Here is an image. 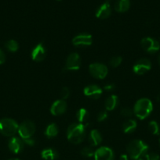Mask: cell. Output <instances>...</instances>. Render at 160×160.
I'll use <instances>...</instances> for the list:
<instances>
[{
  "label": "cell",
  "instance_id": "cell-2",
  "mask_svg": "<svg viewBox=\"0 0 160 160\" xmlns=\"http://www.w3.org/2000/svg\"><path fill=\"white\" fill-rule=\"evenodd\" d=\"M133 113L140 120L147 118L153 110V104L152 101L147 98H143L137 100L133 107Z\"/></svg>",
  "mask_w": 160,
  "mask_h": 160
},
{
  "label": "cell",
  "instance_id": "cell-14",
  "mask_svg": "<svg viewBox=\"0 0 160 160\" xmlns=\"http://www.w3.org/2000/svg\"><path fill=\"white\" fill-rule=\"evenodd\" d=\"M67 108V103L64 100H56L52 104L51 107H50V112L53 116H61L66 112Z\"/></svg>",
  "mask_w": 160,
  "mask_h": 160
},
{
  "label": "cell",
  "instance_id": "cell-41",
  "mask_svg": "<svg viewBox=\"0 0 160 160\" xmlns=\"http://www.w3.org/2000/svg\"><path fill=\"white\" fill-rule=\"evenodd\" d=\"M59 1H60V0H59Z\"/></svg>",
  "mask_w": 160,
  "mask_h": 160
},
{
  "label": "cell",
  "instance_id": "cell-22",
  "mask_svg": "<svg viewBox=\"0 0 160 160\" xmlns=\"http://www.w3.org/2000/svg\"><path fill=\"white\" fill-rule=\"evenodd\" d=\"M136 128V122L134 120H126L125 123L122 125V131L125 134H130V133L133 132L135 129Z\"/></svg>",
  "mask_w": 160,
  "mask_h": 160
},
{
  "label": "cell",
  "instance_id": "cell-7",
  "mask_svg": "<svg viewBox=\"0 0 160 160\" xmlns=\"http://www.w3.org/2000/svg\"><path fill=\"white\" fill-rule=\"evenodd\" d=\"M141 46L148 53H155L160 49V43L155 39L150 37L144 38L141 41Z\"/></svg>",
  "mask_w": 160,
  "mask_h": 160
},
{
  "label": "cell",
  "instance_id": "cell-34",
  "mask_svg": "<svg viewBox=\"0 0 160 160\" xmlns=\"http://www.w3.org/2000/svg\"><path fill=\"white\" fill-rule=\"evenodd\" d=\"M115 88V85L113 84H106V85L104 87V89L106 91H108V92H111V91H113Z\"/></svg>",
  "mask_w": 160,
  "mask_h": 160
},
{
  "label": "cell",
  "instance_id": "cell-23",
  "mask_svg": "<svg viewBox=\"0 0 160 160\" xmlns=\"http://www.w3.org/2000/svg\"><path fill=\"white\" fill-rule=\"evenodd\" d=\"M58 134V128L55 123H50L47 126L45 131V135L49 138L56 137Z\"/></svg>",
  "mask_w": 160,
  "mask_h": 160
},
{
  "label": "cell",
  "instance_id": "cell-12",
  "mask_svg": "<svg viewBox=\"0 0 160 160\" xmlns=\"http://www.w3.org/2000/svg\"><path fill=\"white\" fill-rule=\"evenodd\" d=\"M8 147L10 152H12L14 154H18L21 152L24 147V141L20 138L18 137H12L9 141L8 143Z\"/></svg>",
  "mask_w": 160,
  "mask_h": 160
},
{
  "label": "cell",
  "instance_id": "cell-28",
  "mask_svg": "<svg viewBox=\"0 0 160 160\" xmlns=\"http://www.w3.org/2000/svg\"><path fill=\"white\" fill-rule=\"evenodd\" d=\"M133 114V110L129 107H125L121 110V115L124 117H131Z\"/></svg>",
  "mask_w": 160,
  "mask_h": 160
},
{
  "label": "cell",
  "instance_id": "cell-5",
  "mask_svg": "<svg viewBox=\"0 0 160 160\" xmlns=\"http://www.w3.org/2000/svg\"><path fill=\"white\" fill-rule=\"evenodd\" d=\"M18 134L21 139L31 138L35 132V125L31 120H25L22 122L18 128Z\"/></svg>",
  "mask_w": 160,
  "mask_h": 160
},
{
  "label": "cell",
  "instance_id": "cell-29",
  "mask_svg": "<svg viewBox=\"0 0 160 160\" xmlns=\"http://www.w3.org/2000/svg\"><path fill=\"white\" fill-rule=\"evenodd\" d=\"M70 95V90L67 87H64L62 89H61V97L62 98V100L67 99V98Z\"/></svg>",
  "mask_w": 160,
  "mask_h": 160
},
{
  "label": "cell",
  "instance_id": "cell-35",
  "mask_svg": "<svg viewBox=\"0 0 160 160\" xmlns=\"http://www.w3.org/2000/svg\"><path fill=\"white\" fill-rule=\"evenodd\" d=\"M120 160H128V156L127 155H122L120 156Z\"/></svg>",
  "mask_w": 160,
  "mask_h": 160
},
{
  "label": "cell",
  "instance_id": "cell-19",
  "mask_svg": "<svg viewBox=\"0 0 160 160\" xmlns=\"http://www.w3.org/2000/svg\"><path fill=\"white\" fill-rule=\"evenodd\" d=\"M130 7V0H117L115 4V9L119 12H126Z\"/></svg>",
  "mask_w": 160,
  "mask_h": 160
},
{
  "label": "cell",
  "instance_id": "cell-21",
  "mask_svg": "<svg viewBox=\"0 0 160 160\" xmlns=\"http://www.w3.org/2000/svg\"><path fill=\"white\" fill-rule=\"evenodd\" d=\"M76 118L79 123L87 124V122L89 119V112H88L86 109H84V108H82V109H80L77 112Z\"/></svg>",
  "mask_w": 160,
  "mask_h": 160
},
{
  "label": "cell",
  "instance_id": "cell-33",
  "mask_svg": "<svg viewBox=\"0 0 160 160\" xmlns=\"http://www.w3.org/2000/svg\"><path fill=\"white\" fill-rule=\"evenodd\" d=\"M6 61V55H5L4 52L0 48V65L3 64Z\"/></svg>",
  "mask_w": 160,
  "mask_h": 160
},
{
  "label": "cell",
  "instance_id": "cell-13",
  "mask_svg": "<svg viewBox=\"0 0 160 160\" xmlns=\"http://www.w3.org/2000/svg\"><path fill=\"white\" fill-rule=\"evenodd\" d=\"M83 93L88 98H90L92 99H98L101 96L103 91L99 86L96 84H90V85L86 86L83 90Z\"/></svg>",
  "mask_w": 160,
  "mask_h": 160
},
{
  "label": "cell",
  "instance_id": "cell-4",
  "mask_svg": "<svg viewBox=\"0 0 160 160\" xmlns=\"http://www.w3.org/2000/svg\"><path fill=\"white\" fill-rule=\"evenodd\" d=\"M19 125L14 120L3 118L0 120V133L6 137H13L18 131Z\"/></svg>",
  "mask_w": 160,
  "mask_h": 160
},
{
  "label": "cell",
  "instance_id": "cell-10",
  "mask_svg": "<svg viewBox=\"0 0 160 160\" xmlns=\"http://www.w3.org/2000/svg\"><path fill=\"white\" fill-rule=\"evenodd\" d=\"M95 160H114L115 155L112 149L109 147L102 146L97 149L94 152Z\"/></svg>",
  "mask_w": 160,
  "mask_h": 160
},
{
  "label": "cell",
  "instance_id": "cell-26",
  "mask_svg": "<svg viewBox=\"0 0 160 160\" xmlns=\"http://www.w3.org/2000/svg\"><path fill=\"white\" fill-rule=\"evenodd\" d=\"M122 62V58L121 56H116L114 57L111 58L109 61V64L111 67H112L113 68H116V67H119Z\"/></svg>",
  "mask_w": 160,
  "mask_h": 160
},
{
  "label": "cell",
  "instance_id": "cell-39",
  "mask_svg": "<svg viewBox=\"0 0 160 160\" xmlns=\"http://www.w3.org/2000/svg\"><path fill=\"white\" fill-rule=\"evenodd\" d=\"M9 160H20V159H11Z\"/></svg>",
  "mask_w": 160,
  "mask_h": 160
},
{
  "label": "cell",
  "instance_id": "cell-30",
  "mask_svg": "<svg viewBox=\"0 0 160 160\" xmlns=\"http://www.w3.org/2000/svg\"><path fill=\"white\" fill-rule=\"evenodd\" d=\"M146 160H160V156L155 152L147 153L145 155Z\"/></svg>",
  "mask_w": 160,
  "mask_h": 160
},
{
  "label": "cell",
  "instance_id": "cell-9",
  "mask_svg": "<svg viewBox=\"0 0 160 160\" xmlns=\"http://www.w3.org/2000/svg\"><path fill=\"white\" fill-rule=\"evenodd\" d=\"M151 68H152L151 61L146 58H142V59H140L139 60L135 62L133 67V70L136 74L143 75L147 73V71H149Z\"/></svg>",
  "mask_w": 160,
  "mask_h": 160
},
{
  "label": "cell",
  "instance_id": "cell-37",
  "mask_svg": "<svg viewBox=\"0 0 160 160\" xmlns=\"http://www.w3.org/2000/svg\"><path fill=\"white\" fill-rule=\"evenodd\" d=\"M158 65L160 66V53L158 56Z\"/></svg>",
  "mask_w": 160,
  "mask_h": 160
},
{
  "label": "cell",
  "instance_id": "cell-15",
  "mask_svg": "<svg viewBox=\"0 0 160 160\" xmlns=\"http://www.w3.org/2000/svg\"><path fill=\"white\" fill-rule=\"evenodd\" d=\"M31 59L35 62H41L43 60L46 56V51L44 47L43 44L39 43L32 49L31 53Z\"/></svg>",
  "mask_w": 160,
  "mask_h": 160
},
{
  "label": "cell",
  "instance_id": "cell-3",
  "mask_svg": "<svg viewBox=\"0 0 160 160\" xmlns=\"http://www.w3.org/2000/svg\"><path fill=\"white\" fill-rule=\"evenodd\" d=\"M126 150L128 155L132 159L142 158V156L147 154L148 151V145L143 141L136 139L129 143Z\"/></svg>",
  "mask_w": 160,
  "mask_h": 160
},
{
  "label": "cell",
  "instance_id": "cell-16",
  "mask_svg": "<svg viewBox=\"0 0 160 160\" xmlns=\"http://www.w3.org/2000/svg\"><path fill=\"white\" fill-rule=\"evenodd\" d=\"M110 0H106L100 7L96 11V17L100 19H106L110 17L111 13V6H110Z\"/></svg>",
  "mask_w": 160,
  "mask_h": 160
},
{
  "label": "cell",
  "instance_id": "cell-1",
  "mask_svg": "<svg viewBox=\"0 0 160 160\" xmlns=\"http://www.w3.org/2000/svg\"><path fill=\"white\" fill-rule=\"evenodd\" d=\"M87 124L72 123L67 128V138L69 142L75 145H78L84 141L86 137V128Z\"/></svg>",
  "mask_w": 160,
  "mask_h": 160
},
{
  "label": "cell",
  "instance_id": "cell-25",
  "mask_svg": "<svg viewBox=\"0 0 160 160\" xmlns=\"http://www.w3.org/2000/svg\"><path fill=\"white\" fill-rule=\"evenodd\" d=\"M148 129L153 135H158V134H159V126H158V123L156 121H155V120H152L149 123Z\"/></svg>",
  "mask_w": 160,
  "mask_h": 160
},
{
  "label": "cell",
  "instance_id": "cell-36",
  "mask_svg": "<svg viewBox=\"0 0 160 160\" xmlns=\"http://www.w3.org/2000/svg\"><path fill=\"white\" fill-rule=\"evenodd\" d=\"M156 100L158 102H160V94H158V95H157Z\"/></svg>",
  "mask_w": 160,
  "mask_h": 160
},
{
  "label": "cell",
  "instance_id": "cell-17",
  "mask_svg": "<svg viewBox=\"0 0 160 160\" xmlns=\"http://www.w3.org/2000/svg\"><path fill=\"white\" fill-rule=\"evenodd\" d=\"M102 142V137L100 133L97 130H93L90 131L89 136V142L91 146H97Z\"/></svg>",
  "mask_w": 160,
  "mask_h": 160
},
{
  "label": "cell",
  "instance_id": "cell-8",
  "mask_svg": "<svg viewBox=\"0 0 160 160\" xmlns=\"http://www.w3.org/2000/svg\"><path fill=\"white\" fill-rule=\"evenodd\" d=\"M81 66V59L78 53H71L67 58L64 65V70L67 71H75L78 70Z\"/></svg>",
  "mask_w": 160,
  "mask_h": 160
},
{
  "label": "cell",
  "instance_id": "cell-31",
  "mask_svg": "<svg viewBox=\"0 0 160 160\" xmlns=\"http://www.w3.org/2000/svg\"><path fill=\"white\" fill-rule=\"evenodd\" d=\"M108 112H107L106 111H101V112H99L98 115H97V120L98 122H103L108 118Z\"/></svg>",
  "mask_w": 160,
  "mask_h": 160
},
{
  "label": "cell",
  "instance_id": "cell-20",
  "mask_svg": "<svg viewBox=\"0 0 160 160\" xmlns=\"http://www.w3.org/2000/svg\"><path fill=\"white\" fill-rule=\"evenodd\" d=\"M119 100H118L117 95H111L107 98L106 102H105V109L108 111H112L117 106Z\"/></svg>",
  "mask_w": 160,
  "mask_h": 160
},
{
  "label": "cell",
  "instance_id": "cell-38",
  "mask_svg": "<svg viewBox=\"0 0 160 160\" xmlns=\"http://www.w3.org/2000/svg\"><path fill=\"white\" fill-rule=\"evenodd\" d=\"M132 160H144L142 158H137V159H132Z\"/></svg>",
  "mask_w": 160,
  "mask_h": 160
},
{
  "label": "cell",
  "instance_id": "cell-40",
  "mask_svg": "<svg viewBox=\"0 0 160 160\" xmlns=\"http://www.w3.org/2000/svg\"><path fill=\"white\" fill-rule=\"evenodd\" d=\"M159 145H160V138H159Z\"/></svg>",
  "mask_w": 160,
  "mask_h": 160
},
{
  "label": "cell",
  "instance_id": "cell-24",
  "mask_svg": "<svg viewBox=\"0 0 160 160\" xmlns=\"http://www.w3.org/2000/svg\"><path fill=\"white\" fill-rule=\"evenodd\" d=\"M5 47L6 49L11 52H15L18 50L19 45L17 41L15 40H9L5 43Z\"/></svg>",
  "mask_w": 160,
  "mask_h": 160
},
{
  "label": "cell",
  "instance_id": "cell-6",
  "mask_svg": "<svg viewBox=\"0 0 160 160\" xmlns=\"http://www.w3.org/2000/svg\"><path fill=\"white\" fill-rule=\"evenodd\" d=\"M89 71L91 76L97 79H104L107 77L108 73V67L104 64L95 62L89 66Z\"/></svg>",
  "mask_w": 160,
  "mask_h": 160
},
{
  "label": "cell",
  "instance_id": "cell-32",
  "mask_svg": "<svg viewBox=\"0 0 160 160\" xmlns=\"http://www.w3.org/2000/svg\"><path fill=\"white\" fill-rule=\"evenodd\" d=\"M22 140H23V139H22ZM23 141H24V143L26 144L27 145H29V146H33V145H35V140L32 138L24 139Z\"/></svg>",
  "mask_w": 160,
  "mask_h": 160
},
{
  "label": "cell",
  "instance_id": "cell-11",
  "mask_svg": "<svg viewBox=\"0 0 160 160\" xmlns=\"http://www.w3.org/2000/svg\"><path fill=\"white\" fill-rule=\"evenodd\" d=\"M93 43L92 35L86 33L78 34L72 39V44L75 46H89Z\"/></svg>",
  "mask_w": 160,
  "mask_h": 160
},
{
  "label": "cell",
  "instance_id": "cell-18",
  "mask_svg": "<svg viewBox=\"0 0 160 160\" xmlns=\"http://www.w3.org/2000/svg\"><path fill=\"white\" fill-rule=\"evenodd\" d=\"M41 156L45 160H56L58 159V152L55 149L51 148H45L41 152Z\"/></svg>",
  "mask_w": 160,
  "mask_h": 160
},
{
  "label": "cell",
  "instance_id": "cell-27",
  "mask_svg": "<svg viewBox=\"0 0 160 160\" xmlns=\"http://www.w3.org/2000/svg\"><path fill=\"white\" fill-rule=\"evenodd\" d=\"M94 152H94L93 150V148H90V147H84V148H83V149L81 150L82 156L86 158H90L92 157V156H93Z\"/></svg>",
  "mask_w": 160,
  "mask_h": 160
}]
</instances>
